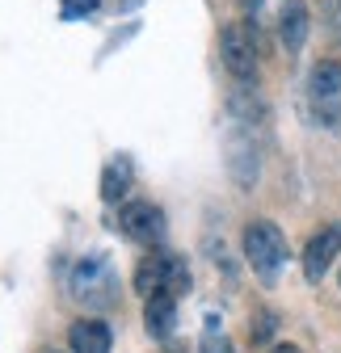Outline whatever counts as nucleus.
<instances>
[{
    "label": "nucleus",
    "instance_id": "1",
    "mask_svg": "<svg viewBox=\"0 0 341 353\" xmlns=\"http://www.w3.org/2000/svg\"><path fill=\"white\" fill-rule=\"evenodd\" d=\"M244 244V256L253 265V274H262L266 282L278 278V270L286 265V236L278 232V223H270V219H253V223L244 228L240 236Z\"/></svg>",
    "mask_w": 341,
    "mask_h": 353
},
{
    "label": "nucleus",
    "instance_id": "2",
    "mask_svg": "<svg viewBox=\"0 0 341 353\" xmlns=\"http://www.w3.org/2000/svg\"><path fill=\"white\" fill-rule=\"evenodd\" d=\"M135 290H139L144 299L156 294V290L186 294V290H190V265H186V256L164 252V248H152V252L135 265Z\"/></svg>",
    "mask_w": 341,
    "mask_h": 353
},
{
    "label": "nucleus",
    "instance_id": "3",
    "mask_svg": "<svg viewBox=\"0 0 341 353\" xmlns=\"http://www.w3.org/2000/svg\"><path fill=\"white\" fill-rule=\"evenodd\" d=\"M220 59L228 68L232 80L240 84H253L257 80V68H262V51H257V38L244 21H228L224 34H220Z\"/></svg>",
    "mask_w": 341,
    "mask_h": 353
},
{
    "label": "nucleus",
    "instance_id": "4",
    "mask_svg": "<svg viewBox=\"0 0 341 353\" xmlns=\"http://www.w3.org/2000/svg\"><path fill=\"white\" fill-rule=\"evenodd\" d=\"M118 232L126 240H135V244L156 248L164 240V232H168L164 228V210L156 202H122V210H118Z\"/></svg>",
    "mask_w": 341,
    "mask_h": 353
},
{
    "label": "nucleus",
    "instance_id": "5",
    "mask_svg": "<svg viewBox=\"0 0 341 353\" xmlns=\"http://www.w3.org/2000/svg\"><path fill=\"white\" fill-rule=\"evenodd\" d=\"M337 252H341V228H320L308 240V248H304V278L308 282H324V274H329V265H333Z\"/></svg>",
    "mask_w": 341,
    "mask_h": 353
},
{
    "label": "nucleus",
    "instance_id": "6",
    "mask_svg": "<svg viewBox=\"0 0 341 353\" xmlns=\"http://www.w3.org/2000/svg\"><path fill=\"white\" fill-rule=\"evenodd\" d=\"M144 328L156 341L173 336V328H177V294L173 290H156L144 299Z\"/></svg>",
    "mask_w": 341,
    "mask_h": 353
},
{
    "label": "nucleus",
    "instance_id": "7",
    "mask_svg": "<svg viewBox=\"0 0 341 353\" xmlns=\"http://www.w3.org/2000/svg\"><path fill=\"white\" fill-rule=\"evenodd\" d=\"M110 345H114V332H110V324L106 320H76L72 328H68V349L72 353H110Z\"/></svg>",
    "mask_w": 341,
    "mask_h": 353
},
{
    "label": "nucleus",
    "instance_id": "8",
    "mask_svg": "<svg viewBox=\"0 0 341 353\" xmlns=\"http://www.w3.org/2000/svg\"><path fill=\"white\" fill-rule=\"evenodd\" d=\"M278 38H282L286 55H300L304 51V38H308V5H304V0H282Z\"/></svg>",
    "mask_w": 341,
    "mask_h": 353
},
{
    "label": "nucleus",
    "instance_id": "9",
    "mask_svg": "<svg viewBox=\"0 0 341 353\" xmlns=\"http://www.w3.org/2000/svg\"><path fill=\"white\" fill-rule=\"evenodd\" d=\"M228 168L236 176V185H253L257 181V148H253V139L244 135H228Z\"/></svg>",
    "mask_w": 341,
    "mask_h": 353
},
{
    "label": "nucleus",
    "instance_id": "10",
    "mask_svg": "<svg viewBox=\"0 0 341 353\" xmlns=\"http://www.w3.org/2000/svg\"><path fill=\"white\" fill-rule=\"evenodd\" d=\"M312 97H316V101L341 97V63H333V59H320V63L312 68Z\"/></svg>",
    "mask_w": 341,
    "mask_h": 353
},
{
    "label": "nucleus",
    "instance_id": "11",
    "mask_svg": "<svg viewBox=\"0 0 341 353\" xmlns=\"http://www.w3.org/2000/svg\"><path fill=\"white\" fill-rule=\"evenodd\" d=\"M126 194H131V164L118 160V164H110L106 176H101V198H106V202H122Z\"/></svg>",
    "mask_w": 341,
    "mask_h": 353
},
{
    "label": "nucleus",
    "instance_id": "12",
    "mask_svg": "<svg viewBox=\"0 0 341 353\" xmlns=\"http://www.w3.org/2000/svg\"><path fill=\"white\" fill-rule=\"evenodd\" d=\"M274 328H278V316H274V312H253L249 341H253V345H266V341L274 336Z\"/></svg>",
    "mask_w": 341,
    "mask_h": 353
},
{
    "label": "nucleus",
    "instance_id": "13",
    "mask_svg": "<svg viewBox=\"0 0 341 353\" xmlns=\"http://www.w3.org/2000/svg\"><path fill=\"white\" fill-rule=\"evenodd\" d=\"M202 353H232V341L224 336V328H220V320H215V316L206 320V332H202Z\"/></svg>",
    "mask_w": 341,
    "mask_h": 353
},
{
    "label": "nucleus",
    "instance_id": "14",
    "mask_svg": "<svg viewBox=\"0 0 341 353\" xmlns=\"http://www.w3.org/2000/svg\"><path fill=\"white\" fill-rule=\"evenodd\" d=\"M101 5V0H64V17L72 21V17H84V13H93Z\"/></svg>",
    "mask_w": 341,
    "mask_h": 353
},
{
    "label": "nucleus",
    "instance_id": "15",
    "mask_svg": "<svg viewBox=\"0 0 341 353\" xmlns=\"http://www.w3.org/2000/svg\"><path fill=\"white\" fill-rule=\"evenodd\" d=\"M270 353H300V349H295V345H274Z\"/></svg>",
    "mask_w": 341,
    "mask_h": 353
},
{
    "label": "nucleus",
    "instance_id": "16",
    "mask_svg": "<svg viewBox=\"0 0 341 353\" xmlns=\"http://www.w3.org/2000/svg\"><path fill=\"white\" fill-rule=\"evenodd\" d=\"M38 353H59V349H38Z\"/></svg>",
    "mask_w": 341,
    "mask_h": 353
}]
</instances>
